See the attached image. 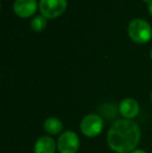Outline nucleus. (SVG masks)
I'll list each match as a JSON object with an SVG mask.
<instances>
[{
    "mask_svg": "<svg viewBox=\"0 0 152 153\" xmlns=\"http://www.w3.org/2000/svg\"><path fill=\"white\" fill-rule=\"evenodd\" d=\"M41 15L46 19H54L65 13L67 0H40Z\"/></svg>",
    "mask_w": 152,
    "mask_h": 153,
    "instance_id": "7ed1b4c3",
    "label": "nucleus"
},
{
    "mask_svg": "<svg viewBox=\"0 0 152 153\" xmlns=\"http://www.w3.org/2000/svg\"><path fill=\"white\" fill-rule=\"evenodd\" d=\"M148 10H149V12H150V14L152 15V0L150 1V3L148 4Z\"/></svg>",
    "mask_w": 152,
    "mask_h": 153,
    "instance_id": "f8f14e48",
    "label": "nucleus"
},
{
    "mask_svg": "<svg viewBox=\"0 0 152 153\" xmlns=\"http://www.w3.org/2000/svg\"><path fill=\"white\" fill-rule=\"evenodd\" d=\"M36 0H16L14 2V12L20 18H29L37 12Z\"/></svg>",
    "mask_w": 152,
    "mask_h": 153,
    "instance_id": "423d86ee",
    "label": "nucleus"
},
{
    "mask_svg": "<svg viewBox=\"0 0 152 153\" xmlns=\"http://www.w3.org/2000/svg\"><path fill=\"white\" fill-rule=\"evenodd\" d=\"M144 1H145V2H147V3L149 4V3H150V1H151V0H144Z\"/></svg>",
    "mask_w": 152,
    "mask_h": 153,
    "instance_id": "ddd939ff",
    "label": "nucleus"
},
{
    "mask_svg": "<svg viewBox=\"0 0 152 153\" xmlns=\"http://www.w3.org/2000/svg\"><path fill=\"white\" fill-rule=\"evenodd\" d=\"M103 126L104 122L102 118L95 114L87 115L80 122L81 132L87 137H95L100 134Z\"/></svg>",
    "mask_w": 152,
    "mask_h": 153,
    "instance_id": "20e7f679",
    "label": "nucleus"
},
{
    "mask_svg": "<svg viewBox=\"0 0 152 153\" xmlns=\"http://www.w3.org/2000/svg\"><path fill=\"white\" fill-rule=\"evenodd\" d=\"M106 140L113 151L117 153H130L136 150L141 140L140 127L132 120H117L110 126Z\"/></svg>",
    "mask_w": 152,
    "mask_h": 153,
    "instance_id": "f257e3e1",
    "label": "nucleus"
},
{
    "mask_svg": "<svg viewBox=\"0 0 152 153\" xmlns=\"http://www.w3.org/2000/svg\"><path fill=\"white\" fill-rule=\"evenodd\" d=\"M57 148L56 143L52 137L48 135H43L39 137L33 147L35 153H54Z\"/></svg>",
    "mask_w": 152,
    "mask_h": 153,
    "instance_id": "6e6552de",
    "label": "nucleus"
},
{
    "mask_svg": "<svg viewBox=\"0 0 152 153\" xmlns=\"http://www.w3.org/2000/svg\"><path fill=\"white\" fill-rule=\"evenodd\" d=\"M47 25V20L44 16L40 15V16H36L35 18L31 20L30 23V27L33 31L36 32H41L45 29Z\"/></svg>",
    "mask_w": 152,
    "mask_h": 153,
    "instance_id": "9d476101",
    "label": "nucleus"
},
{
    "mask_svg": "<svg viewBox=\"0 0 152 153\" xmlns=\"http://www.w3.org/2000/svg\"><path fill=\"white\" fill-rule=\"evenodd\" d=\"M78 135L73 131H65L59 137L57 140V150L59 153H76L79 148Z\"/></svg>",
    "mask_w": 152,
    "mask_h": 153,
    "instance_id": "39448f33",
    "label": "nucleus"
},
{
    "mask_svg": "<svg viewBox=\"0 0 152 153\" xmlns=\"http://www.w3.org/2000/svg\"><path fill=\"white\" fill-rule=\"evenodd\" d=\"M128 34L133 42L145 44L152 36V29L148 22L142 19H134L129 23Z\"/></svg>",
    "mask_w": 152,
    "mask_h": 153,
    "instance_id": "f03ea898",
    "label": "nucleus"
},
{
    "mask_svg": "<svg viewBox=\"0 0 152 153\" xmlns=\"http://www.w3.org/2000/svg\"><path fill=\"white\" fill-rule=\"evenodd\" d=\"M119 111L124 119L131 120L136 118L140 113V105L138 101L132 98H126L120 102Z\"/></svg>",
    "mask_w": 152,
    "mask_h": 153,
    "instance_id": "0eeeda50",
    "label": "nucleus"
},
{
    "mask_svg": "<svg viewBox=\"0 0 152 153\" xmlns=\"http://www.w3.org/2000/svg\"><path fill=\"white\" fill-rule=\"evenodd\" d=\"M130 153H146L144 151V150H141V149H136V150H133L132 152H130Z\"/></svg>",
    "mask_w": 152,
    "mask_h": 153,
    "instance_id": "9b49d317",
    "label": "nucleus"
},
{
    "mask_svg": "<svg viewBox=\"0 0 152 153\" xmlns=\"http://www.w3.org/2000/svg\"><path fill=\"white\" fill-rule=\"evenodd\" d=\"M150 99H151V102H152V92H151V94H150Z\"/></svg>",
    "mask_w": 152,
    "mask_h": 153,
    "instance_id": "2eb2a0df",
    "label": "nucleus"
},
{
    "mask_svg": "<svg viewBox=\"0 0 152 153\" xmlns=\"http://www.w3.org/2000/svg\"><path fill=\"white\" fill-rule=\"evenodd\" d=\"M150 57L152 59V48H151V50H150Z\"/></svg>",
    "mask_w": 152,
    "mask_h": 153,
    "instance_id": "4468645a",
    "label": "nucleus"
},
{
    "mask_svg": "<svg viewBox=\"0 0 152 153\" xmlns=\"http://www.w3.org/2000/svg\"><path fill=\"white\" fill-rule=\"evenodd\" d=\"M44 129L49 134L55 135L59 134V132H62V130L64 129V125L59 119H57L55 117H50L45 120Z\"/></svg>",
    "mask_w": 152,
    "mask_h": 153,
    "instance_id": "1a4fd4ad",
    "label": "nucleus"
}]
</instances>
